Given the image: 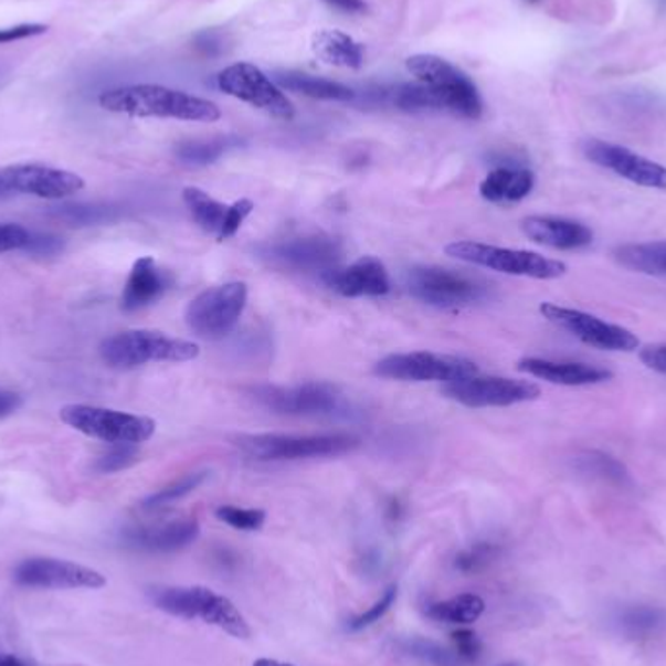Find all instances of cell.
<instances>
[{"label":"cell","mask_w":666,"mask_h":666,"mask_svg":"<svg viewBox=\"0 0 666 666\" xmlns=\"http://www.w3.org/2000/svg\"><path fill=\"white\" fill-rule=\"evenodd\" d=\"M540 313L546 320L556 324L558 328L565 329L569 336L583 341L584 346L601 351H624V353H632L639 347V339L634 331L602 320L594 314L568 308V306L551 305V303H543Z\"/></svg>","instance_id":"11"},{"label":"cell","mask_w":666,"mask_h":666,"mask_svg":"<svg viewBox=\"0 0 666 666\" xmlns=\"http://www.w3.org/2000/svg\"><path fill=\"white\" fill-rule=\"evenodd\" d=\"M224 150H226V140H195V142L180 145L176 155L183 165L207 166L221 158Z\"/></svg>","instance_id":"33"},{"label":"cell","mask_w":666,"mask_h":666,"mask_svg":"<svg viewBox=\"0 0 666 666\" xmlns=\"http://www.w3.org/2000/svg\"><path fill=\"white\" fill-rule=\"evenodd\" d=\"M137 461H139L137 444H114V448L109 453L99 456L94 468L99 474H116L121 469L131 468Z\"/></svg>","instance_id":"38"},{"label":"cell","mask_w":666,"mask_h":666,"mask_svg":"<svg viewBox=\"0 0 666 666\" xmlns=\"http://www.w3.org/2000/svg\"><path fill=\"white\" fill-rule=\"evenodd\" d=\"M158 610L183 620H201L236 639H247L252 630L234 602L207 586H158L150 591Z\"/></svg>","instance_id":"2"},{"label":"cell","mask_w":666,"mask_h":666,"mask_svg":"<svg viewBox=\"0 0 666 666\" xmlns=\"http://www.w3.org/2000/svg\"><path fill=\"white\" fill-rule=\"evenodd\" d=\"M324 283L347 298L359 296H384L390 293L392 283L387 265L374 255H362L347 267H336L321 275Z\"/></svg>","instance_id":"20"},{"label":"cell","mask_w":666,"mask_h":666,"mask_svg":"<svg viewBox=\"0 0 666 666\" xmlns=\"http://www.w3.org/2000/svg\"><path fill=\"white\" fill-rule=\"evenodd\" d=\"M517 369L535 379L546 380L560 387H594L609 382L614 377L612 370L594 367L589 362L550 361L538 357H528L518 361Z\"/></svg>","instance_id":"22"},{"label":"cell","mask_w":666,"mask_h":666,"mask_svg":"<svg viewBox=\"0 0 666 666\" xmlns=\"http://www.w3.org/2000/svg\"><path fill=\"white\" fill-rule=\"evenodd\" d=\"M535 173L522 166H499L479 183V195L489 203H517L535 190Z\"/></svg>","instance_id":"25"},{"label":"cell","mask_w":666,"mask_h":666,"mask_svg":"<svg viewBox=\"0 0 666 666\" xmlns=\"http://www.w3.org/2000/svg\"><path fill=\"white\" fill-rule=\"evenodd\" d=\"M14 581L32 589H102L106 577L96 569L55 558H30L14 569Z\"/></svg>","instance_id":"16"},{"label":"cell","mask_w":666,"mask_h":666,"mask_svg":"<svg viewBox=\"0 0 666 666\" xmlns=\"http://www.w3.org/2000/svg\"><path fill=\"white\" fill-rule=\"evenodd\" d=\"M216 518L229 525V527L236 528V530H244V532H254L264 527L265 510L262 509H244V507H234V505H222L219 509L214 510Z\"/></svg>","instance_id":"35"},{"label":"cell","mask_w":666,"mask_h":666,"mask_svg":"<svg viewBox=\"0 0 666 666\" xmlns=\"http://www.w3.org/2000/svg\"><path fill=\"white\" fill-rule=\"evenodd\" d=\"M408 288L421 303L436 308H466L489 295L486 281L438 265H420L408 273Z\"/></svg>","instance_id":"5"},{"label":"cell","mask_w":666,"mask_h":666,"mask_svg":"<svg viewBox=\"0 0 666 666\" xmlns=\"http://www.w3.org/2000/svg\"><path fill=\"white\" fill-rule=\"evenodd\" d=\"M99 106L112 114L131 117H158L214 124L221 119V107L209 99L191 96L158 84H129L99 94Z\"/></svg>","instance_id":"1"},{"label":"cell","mask_w":666,"mask_h":666,"mask_svg":"<svg viewBox=\"0 0 666 666\" xmlns=\"http://www.w3.org/2000/svg\"><path fill=\"white\" fill-rule=\"evenodd\" d=\"M257 403L283 415H316L334 412L339 394L329 384H298V387H257L252 390Z\"/></svg>","instance_id":"19"},{"label":"cell","mask_w":666,"mask_h":666,"mask_svg":"<svg viewBox=\"0 0 666 666\" xmlns=\"http://www.w3.org/2000/svg\"><path fill=\"white\" fill-rule=\"evenodd\" d=\"M398 649L431 666H468L456 655V651L444 649L443 645L423 637L402 639L398 643Z\"/></svg>","instance_id":"31"},{"label":"cell","mask_w":666,"mask_h":666,"mask_svg":"<svg viewBox=\"0 0 666 666\" xmlns=\"http://www.w3.org/2000/svg\"><path fill=\"white\" fill-rule=\"evenodd\" d=\"M617 264L643 275H666V240L624 244L614 250Z\"/></svg>","instance_id":"27"},{"label":"cell","mask_w":666,"mask_h":666,"mask_svg":"<svg viewBox=\"0 0 666 666\" xmlns=\"http://www.w3.org/2000/svg\"><path fill=\"white\" fill-rule=\"evenodd\" d=\"M181 198L199 229L219 242L232 239L254 211V203L250 199L222 203L199 188H186Z\"/></svg>","instance_id":"17"},{"label":"cell","mask_w":666,"mask_h":666,"mask_svg":"<svg viewBox=\"0 0 666 666\" xmlns=\"http://www.w3.org/2000/svg\"><path fill=\"white\" fill-rule=\"evenodd\" d=\"M643 364L651 370L666 374V346H649L642 349Z\"/></svg>","instance_id":"43"},{"label":"cell","mask_w":666,"mask_h":666,"mask_svg":"<svg viewBox=\"0 0 666 666\" xmlns=\"http://www.w3.org/2000/svg\"><path fill=\"white\" fill-rule=\"evenodd\" d=\"M374 374L380 379L402 382H454L477 374L476 362L454 355L395 353L388 355L374 364Z\"/></svg>","instance_id":"9"},{"label":"cell","mask_w":666,"mask_h":666,"mask_svg":"<svg viewBox=\"0 0 666 666\" xmlns=\"http://www.w3.org/2000/svg\"><path fill=\"white\" fill-rule=\"evenodd\" d=\"M441 394L466 408H509L517 403L535 402L542 390L530 380L474 374L444 384Z\"/></svg>","instance_id":"13"},{"label":"cell","mask_w":666,"mask_h":666,"mask_svg":"<svg viewBox=\"0 0 666 666\" xmlns=\"http://www.w3.org/2000/svg\"><path fill=\"white\" fill-rule=\"evenodd\" d=\"M30 240H32V231L14 222H0V254L25 250Z\"/></svg>","instance_id":"39"},{"label":"cell","mask_w":666,"mask_h":666,"mask_svg":"<svg viewBox=\"0 0 666 666\" xmlns=\"http://www.w3.org/2000/svg\"><path fill=\"white\" fill-rule=\"evenodd\" d=\"M581 468L584 472H591L592 476L602 477L614 484H624L630 477L622 462H617L616 458L604 453H584L581 456Z\"/></svg>","instance_id":"34"},{"label":"cell","mask_w":666,"mask_h":666,"mask_svg":"<svg viewBox=\"0 0 666 666\" xmlns=\"http://www.w3.org/2000/svg\"><path fill=\"white\" fill-rule=\"evenodd\" d=\"M446 255L456 257L466 264L479 265L491 272L507 273L517 277L530 279L551 281L560 279L568 273V265L560 260H551L528 250H512V247L491 246L484 242H453L444 247Z\"/></svg>","instance_id":"4"},{"label":"cell","mask_w":666,"mask_h":666,"mask_svg":"<svg viewBox=\"0 0 666 666\" xmlns=\"http://www.w3.org/2000/svg\"><path fill=\"white\" fill-rule=\"evenodd\" d=\"M408 73L415 76L421 84H427L451 98L453 114L466 119H479L484 114V102L477 92L476 84L466 74L451 65L446 59L420 53L405 61Z\"/></svg>","instance_id":"10"},{"label":"cell","mask_w":666,"mask_h":666,"mask_svg":"<svg viewBox=\"0 0 666 666\" xmlns=\"http://www.w3.org/2000/svg\"><path fill=\"white\" fill-rule=\"evenodd\" d=\"M22 403H24L22 395L12 392V390L0 388V420L17 413L22 408Z\"/></svg>","instance_id":"44"},{"label":"cell","mask_w":666,"mask_h":666,"mask_svg":"<svg viewBox=\"0 0 666 666\" xmlns=\"http://www.w3.org/2000/svg\"><path fill=\"white\" fill-rule=\"evenodd\" d=\"M242 453L255 461H305L318 456H338L359 446L351 435H242L236 438Z\"/></svg>","instance_id":"8"},{"label":"cell","mask_w":666,"mask_h":666,"mask_svg":"<svg viewBox=\"0 0 666 666\" xmlns=\"http://www.w3.org/2000/svg\"><path fill=\"white\" fill-rule=\"evenodd\" d=\"M9 195H12V193H10L9 186H7V181H4L2 173H0V199L9 198Z\"/></svg>","instance_id":"48"},{"label":"cell","mask_w":666,"mask_h":666,"mask_svg":"<svg viewBox=\"0 0 666 666\" xmlns=\"http://www.w3.org/2000/svg\"><path fill=\"white\" fill-rule=\"evenodd\" d=\"M395 599H398V586L390 584L387 591L380 594L379 601L374 602L370 609L364 610V612L357 614V616L351 617L347 622V630L349 632H362V630H367L370 625L377 624L382 617L387 616L388 610L394 606Z\"/></svg>","instance_id":"37"},{"label":"cell","mask_w":666,"mask_h":666,"mask_svg":"<svg viewBox=\"0 0 666 666\" xmlns=\"http://www.w3.org/2000/svg\"><path fill=\"white\" fill-rule=\"evenodd\" d=\"M451 637H453L456 655L466 665H472V663H476L477 658L482 657V643H479L477 635L472 630H458Z\"/></svg>","instance_id":"40"},{"label":"cell","mask_w":666,"mask_h":666,"mask_svg":"<svg viewBox=\"0 0 666 666\" xmlns=\"http://www.w3.org/2000/svg\"><path fill=\"white\" fill-rule=\"evenodd\" d=\"M583 155L592 165L601 166L635 186L666 191V166L642 157L630 148L609 140L586 139L583 142Z\"/></svg>","instance_id":"14"},{"label":"cell","mask_w":666,"mask_h":666,"mask_svg":"<svg viewBox=\"0 0 666 666\" xmlns=\"http://www.w3.org/2000/svg\"><path fill=\"white\" fill-rule=\"evenodd\" d=\"M199 346L170 338L157 329H127L102 341L99 357L109 369H139L148 362H188L198 359Z\"/></svg>","instance_id":"3"},{"label":"cell","mask_w":666,"mask_h":666,"mask_svg":"<svg viewBox=\"0 0 666 666\" xmlns=\"http://www.w3.org/2000/svg\"><path fill=\"white\" fill-rule=\"evenodd\" d=\"M617 627L622 634L634 639H645L666 630V610L658 606H630L617 616Z\"/></svg>","instance_id":"30"},{"label":"cell","mask_w":666,"mask_h":666,"mask_svg":"<svg viewBox=\"0 0 666 666\" xmlns=\"http://www.w3.org/2000/svg\"><path fill=\"white\" fill-rule=\"evenodd\" d=\"M520 231L536 244L575 252L584 250L592 244L594 234L583 222L565 219V216H550V214H532L520 221Z\"/></svg>","instance_id":"21"},{"label":"cell","mask_w":666,"mask_h":666,"mask_svg":"<svg viewBox=\"0 0 666 666\" xmlns=\"http://www.w3.org/2000/svg\"><path fill=\"white\" fill-rule=\"evenodd\" d=\"M0 666H28L20 660V658L12 657V655H2L0 653Z\"/></svg>","instance_id":"46"},{"label":"cell","mask_w":666,"mask_h":666,"mask_svg":"<svg viewBox=\"0 0 666 666\" xmlns=\"http://www.w3.org/2000/svg\"><path fill=\"white\" fill-rule=\"evenodd\" d=\"M59 415L61 421L74 431L109 444L147 443L157 431V421L150 417L86 405V403L65 405Z\"/></svg>","instance_id":"7"},{"label":"cell","mask_w":666,"mask_h":666,"mask_svg":"<svg viewBox=\"0 0 666 666\" xmlns=\"http://www.w3.org/2000/svg\"><path fill=\"white\" fill-rule=\"evenodd\" d=\"M246 303V283L232 281L205 288L186 308V324L198 338L219 341L236 328Z\"/></svg>","instance_id":"6"},{"label":"cell","mask_w":666,"mask_h":666,"mask_svg":"<svg viewBox=\"0 0 666 666\" xmlns=\"http://www.w3.org/2000/svg\"><path fill=\"white\" fill-rule=\"evenodd\" d=\"M199 536V522L195 518L170 520L158 527L131 528L125 532V543L137 550L170 553L183 550L195 542Z\"/></svg>","instance_id":"24"},{"label":"cell","mask_w":666,"mask_h":666,"mask_svg":"<svg viewBox=\"0 0 666 666\" xmlns=\"http://www.w3.org/2000/svg\"><path fill=\"white\" fill-rule=\"evenodd\" d=\"M486 612V602L477 594H458L448 601L433 602L425 609L431 620L444 624H474Z\"/></svg>","instance_id":"29"},{"label":"cell","mask_w":666,"mask_h":666,"mask_svg":"<svg viewBox=\"0 0 666 666\" xmlns=\"http://www.w3.org/2000/svg\"><path fill=\"white\" fill-rule=\"evenodd\" d=\"M275 83L281 91L295 92L308 98L328 99V102H349L353 99V91L346 84L334 83L328 78H318L305 73H279Z\"/></svg>","instance_id":"28"},{"label":"cell","mask_w":666,"mask_h":666,"mask_svg":"<svg viewBox=\"0 0 666 666\" xmlns=\"http://www.w3.org/2000/svg\"><path fill=\"white\" fill-rule=\"evenodd\" d=\"M10 193H22L40 199H65L84 190L78 173L45 165H14L0 170Z\"/></svg>","instance_id":"18"},{"label":"cell","mask_w":666,"mask_h":666,"mask_svg":"<svg viewBox=\"0 0 666 666\" xmlns=\"http://www.w3.org/2000/svg\"><path fill=\"white\" fill-rule=\"evenodd\" d=\"M499 548L495 543L479 542L474 543L468 550L461 551L454 561V568L458 569L464 575L479 573L497 558Z\"/></svg>","instance_id":"36"},{"label":"cell","mask_w":666,"mask_h":666,"mask_svg":"<svg viewBox=\"0 0 666 666\" xmlns=\"http://www.w3.org/2000/svg\"><path fill=\"white\" fill-rule=\"evenodd\" d=\"M172 285V275L160 269L152 257H139L133 264L121 295V310L137 313L155 305Z\"/></svg>","instance_id":"23"},{"label":"cell","mask_w":666,"mask_h":666,"mask_svg":"<svg viewBox=\"0 0 666 666\" xmlns=\"http://www.w3.org/2000/svg\"><path fill=\"white\" fill-rule=\"evenodd\" d=\"M530 2H536V0H530Z\"/></svg>","instance_id":"49"},{"label":"cell","mask_w":666,"mask_h":666,"mask_svg":"<svg viewBox=\"0 0 666 666\" xmlns=\"http://www.w3.org/2000/svg\"><path fill=\"white\" fill-rule=\"evenodd\" d=\"M313 53L326 65L339 68H361L364 47L351 35L339 30H320L313 35Z\"/></svg>","instance_id":"26"},{"label":"cell","mask_w":666,"mask_h":666,"mask_svg":"<svg viewBox=\"0 0 666 666\" xmlns=\"http://www.w3.org/2000/svg\"><path fill=\"white\" fill-rule=\"evenodd\" d=\"M216 86L226 96L257 107L277 119H293L295 116V107L277 83H273L264 71L250 63L226 66L216 76Z\"/></svg>","instance_id":"12"},{"label":"cell","mask_w":666,"mask_h":666,"mask_svg":"<svg viewBox=\"0 0 666 666\" xmlns=\"http://www.w3.org/2000/svg\"><path fill=\"white\" fill-rule=\"evenodd\" d=\"M30 254L35 255H55L63 250V240L53 234H35L32 232V240L25 247Z\"/></svg>","instance_id":"42"},{"label":"cell","mask_w":666,"mask_h":666,"mask_svg":"<svg viewBox=\"0 0 666 666\" xmlns=\"http://www.w3.org/2000/svg\"><path fill=\"white\" fill-rule=\"evenodd\" d=\"M260 255L269 264L293 272H321L336 269L341 260V244L331 236H305L285 240L260 247Z\"/></svg>","instance_id":"15"},{"label":"cell","mask_w":666,"mask_h":666,"mask_svg":"<svg viewBox=\"0 0 666 666\" xmlns=\"http://www.w3.org/2000/svg\"><path fill=\"white\" fill-rule=\"evenodd\" d=\"M205 479L207 472L188 474V476L181 477V479L173 482L170 486H166L165 489H160L157 494L147 497V499L142 501V507H145V509H158V507H165L168 503L178 501L181 497H186V495H190L191 491H195Z\"/></svg>","instance_id":"32"},{"label":"cell","mask_w":666,"mask_h":666,"mask_svg":"<svg viewBox=\"0 0 666 666\" xmlns=\"http://www.w3.org/2000/svg\"><path fill=\"white\" fill-rule=\"evenodd\" d=\"M50 28L45 24H18L10 28H0V45L7 43L22 42L28 38H38L47 32Z\"/></svg>","instance_id":"41"},{"label":"cell","mask_w":666,"mask_h":666,"mask_svg":"<svg viewBox=\"0 0 666 666\" xmlns=\"http://www.w3.org/2000/svg\"><path fill=\"white\" fill-rule=\"evenodd\" d=\"M254 666H295L290 665V663H281V660H275V658H257L255 660Z\"/></svg>","instance_id":"47"},{"label":"cell","mask_w":666,"mask_h":666,"mask_svg":"<svg viewBox=\"0 0 666 666\" xmlns=\"http://www.w3.org/2000/svg\"><path fill=\"white\" fill-rule=\"evenodd\" d=\"M331 9L339 10L343 14H362L367 10L364 0H321Z\"/></svg>","instance_id":"45"}]
</instances>
